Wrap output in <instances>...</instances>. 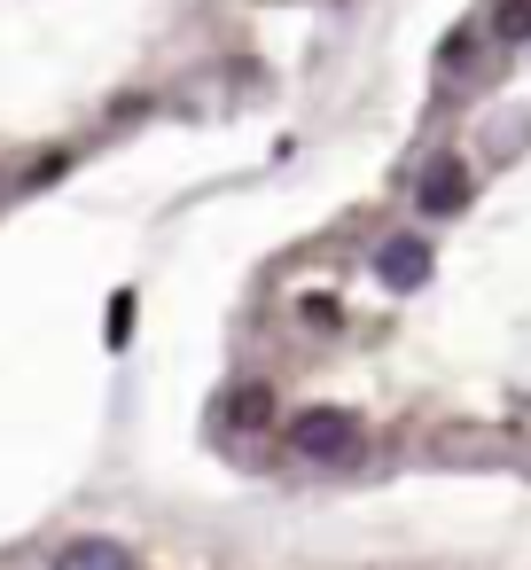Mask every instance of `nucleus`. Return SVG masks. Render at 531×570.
Listing matches in <instances>:
<instances>
[{"label":"nucleus","mask_w":531,"mask_h":570,"mask_svg":"<svg viewBox=\"0 0 531 570\" xmlns=\"http://www.w3.org/2000/svg\"><path fill=\"white\" fill-rule=\"evenodd\" d=\"M375 274H383L391 289H422V282H430V243H422V235H391V243L375 250Z\"/></svg>","instance_id":"nucleus-3"},{"label":"nucleus","mask_w":531,"mask_h":570,"mask_svg":"<svg viewBox=\"0 0 531 570\" xmlns=\"http://www.w3.org/2000/svg\"><path fill=\"white\" fill-rule=\"evenodd\" d=\"M289 453H305V461H352L360 453V422L344 406H305V414H289Z\"/></svg>","instance_id":"nucleus-1"},{"label":"nucleus","mask_w":531,"mask_h":570,"mask_svg":"<svg viewBox=\"0 0 531 570\" xmlns=\"http://www.w3.org/2000/svg\"><path fill=\"white\" fill-rule=\"evenodd\" d=\"M492 40L500 48H523L531 40V0H500V9H492Z\"/></svg>","instance_id":"nucleus-6"},{"label":"nucleus","mask_w":531,"mask_h":570,"mask_svg":"<svg viewBox=\"0 0 531 570\" xmlns=\"http://www.w3.org/2000/svg\"><path fill=\"white\" fill-rule=\"evenodd\" d=\"M274 422V391L266 383H235L227 391V430H266Z\"/></svg>","instance_id":"nucleus-5"},{"label":"nucleus","mask_w":531,"mask_h":570,"mask_svg":"<svg viewBox=\"0 0 531 570\" xmlns=\"http://www.w3.org/2000/svg\"><path fill=\"white\" fill-rule=\"evenodd\" d=\"M414 204H422L430 219H453V212L469 204V165H461V157H430L422 180H414Z\"/></svg>","instance_id":"nucleus-2"},{"label":"nucleus","mask_w":531,"mask_h":570,"mask_svg":"<svg viewBox=\"0 0 531 570\" xmlns=\"http://www.w3.org/2000/svg\"><path fill=\"white\" fill-rule=\"evenodd\" d=\"M56 570H134V554H126L118 539H71V547L56 554Z\"/></svg>","instance_id":"nucleus-4"}]
</instances>
